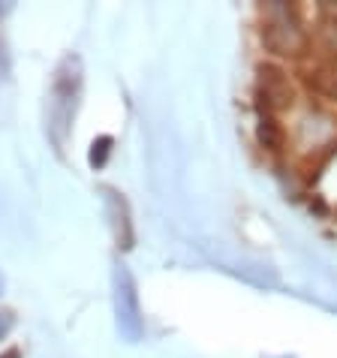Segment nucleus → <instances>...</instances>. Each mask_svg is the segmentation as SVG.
Wrapping results in <instances>:
<instances>
[{"mask_svg":"<svg viewBox=\"0 0 337 358\" xmlns=\"http://www.w3.org/2000/svg\"><path fill=\"white\" fill-rule=\"evenodd\" d=\"M256 142L307 208L337 226V6L259 9Z\"/></svg>","mask_w":337,"mask_h":358,"instance_id":"nucleus-1","label":"nucleus"}]
</instances>
